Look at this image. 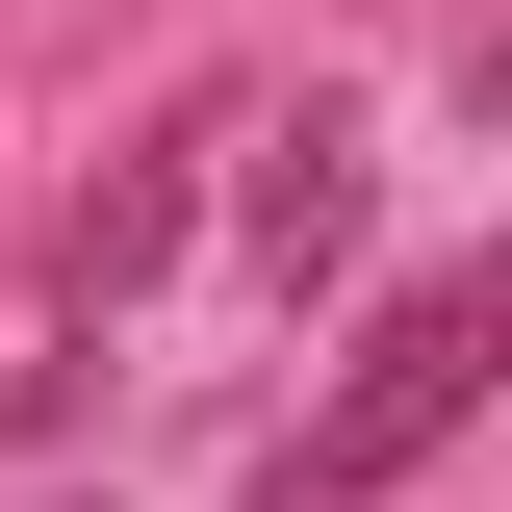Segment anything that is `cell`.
I'll list each match as a JSON object with an SVG mask.
<instances>
[{"mask_svg":"<svg viewBox=\"0 0 512 512\" xmlns=\"http://www.w3.org/2000/svg\"><path fill=\"white\" fill-rule=\"evenodd\" d=\"M231 154H256V256H282V282H333V256H359V103H308V128H231Z\"/></svg>","mask_w":512,"mask_h":512,"instance_id":"3957f363","label":"cell"},{"mask_svg":"<svg viewBox=\"0 0 512 512\" xmlns=\"http://www.w3.org/2000/svg\"><path fill=\"white\" fill-rule=\"evenodd\" d=\"M205 154H231V128H154V154H103V205H77V231H52V282H77V308H128V282H154V256H180V205H205Z\"/></svg>","mask_w":512,"mask_h":512,"instance_id":"7a4b0ae2","label":"cell"},{"mask_svg":"<svg viewBox=\"0 0 512 512\" xmlns=\"http://www.w3.org/2000/svg\"><path fill=\"white\" fill-rule=\"evenodd\" d=\"M487 384H512V282L487 256H436V282H384V333L256 436V512H384L410 461H461L487 436Z\"/></svg>","mask_w":512,"mask_h":512,"instance_id":"6da1fadb","label":"cell"}]
</instances>
